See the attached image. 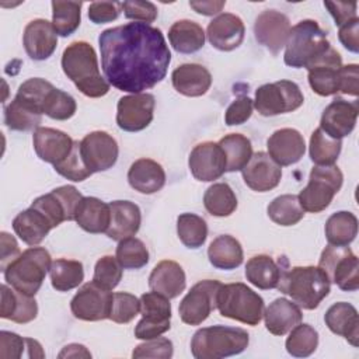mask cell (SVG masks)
<instances>
[{
  "instance_id": "cell-1",
  "label": "cell",
  "mask_w": 359,
  "mask_h": 359,
  "mask_svg": "<svg viewBox=\"0 0 359 359\" xmlns=\"http://www.w3.org/2000/svg\"><path fill=\"white\" fill-rule=\"evenodd\" d=\"M105 80L121 91L139 94L165 74L171 52L163 32L143 22L104 29L98 36Z\"/></svg>"
},
{
  "instance_id": "cell-2",
  "label": "cell",
  "mask_w": 359,
  "mask_h": 359,
  "mask_svg": "<svg viewBox=\"0 0 359 359\" xmlns=\"http://www.w3.org/2000/svg\"><path fill=\"white\" fill-rule=\"evenodd\" d=\"M62 69L86 97L98 98L109 91V83L100 73L97 53L86 41L67 45L62 55Z\"/></svg>"
},
{
  "instance_id": "cell-3",
  "label": "cell",
  "mask_w": 359,
  "mask_h": 359,
  "mask_svg": "<svg viewBox=\"0 0 359 359\" xmlns=\"http://www.w3.org/2000/svg\"><path fill=\"white\" fill-rule=\"evenodd\" d=\"M276 287L299 307L314 310L328 296L331 282L320 266H293L283 268Z\"/></svg>"
},
{
  "instance_id": "cell-4",
  "label": "cell",
  "mask_w": 359,
  "mask_h": 359,
  "mask_svg": "<svg viewBox=\"0 0 359 359\" xmlns=\"http://www.w3.org/2000/svg\"><path fill=\"white\" fill-rule=\"evenodd\" d=\"M330 46L327 32L320 28L317 21L302 20L289 31L283 60L290 67L307 69L321 57Z\"/></svg>"
},
{
  "instance_id": "cell-5",
  "label": "cell",
  "mask_w": 359,
  "mask_h": 359,
  "mask_svg": "<svg viewBox=\"0 0 359 359\" xmlns=\"http://www.w3.org/2000/svg\"><path fill=\"white\" fill-rule=\"evenodd\" d=\"M250 335L238 327L213 325L198 330L191 339L195 359H222L238 355L248 346Z\"/></svg>"
},
{
  "instance_id": "cell-6",
  "label": "cell",
  "mask_w": 359,
  "mask_h": 359,
  "mask_svg": "<svg viewBox=\"0 0 359 359\" xmlns=\"http://www.w3.org/2000/svg\"><path fill=\"white\" fill-rule=\"evenodd\" d=\"M50 265L49 251L43 247L34 245L22 251L6 266L3 271L4 279L15 290L28 296H35L50 269Z\"/></svg>"
},
{
  "instance_id": "cell-7",
  "label": "cell",
  "mask_w": 359,
  "mask_h": 359,
  "mask_svg": "<svg viewBox=\"0 0 359 359\" xmlns=\"http://www.w3.org/2000/svg\"><path fill=\"white\" fill-rule=\"evenodd\" d=\"M220 316L247 325H258L264 316V300L251 287L241 282L222 285L216 297Z\"/></svg>"
},
{
  "instance_id": "cell-8",
  "label": "cell",
  "mask_w": 359,
  "mask_h": 359,
  "mask_svg": "<svg viewBox=\"0 0 359 359\" xmlns=\"http://www.w3.org/2000/svg\"><path fill=\"white\" fill-rule=\"evenodd\" d=\"M344 182L342 171L335 165H314L309 175V184L297 195L304 212L320 213L330 206Z\"/></svg>"
},
{
  "instance_id": "cell-9",
  "label": "cell",
  "mask_w": 359,
  "mask_h": 359,
  "mask_svg": "<svg viewBox=\"0 0 359 359\" xmlns=\"http://www.w3.org/2000/svg\"><path fill=\"white\" fill-rule=\"evenodd\" d=\"M318 266L341 290H358L359 262L348 245H327L320 255Z\"/></svg>"
},
{
  "instance_id": "cell-10",
  "label": "cell",
  "mask_w": 359,
  "mask_h": 359,
  "mask_svg": "<svg viewBox=\"0 0 359 359\" xmlns=\"http://www.w3.org/2000/svg\"><path fill=\"white\" fill-rule=\"evenodd\" d=\"M303 101V93L294 81L279 80L257 88L254 107L262 116H273L297 109Z\"/></svg>"
},
{
  "instance_id": "cell-11",
  "label": "cell",
  "mask_w": 359,
  "mask_h": 359,
  "mask_svg": "<svg viewBox=\"0 0 359 359\" xmlns=\"http://www.w3.org/2000/svg\"><path fill=\"white\" fill-rule=\"evenodd\" d=\"M140 314L142 320L135 327V337L137 339L157 338L171 327L170 299L154 290L140 296Z\"/></svg>"
},
{
  "instance_id": "cell-12",
  "label": "cell",
  "mask_w": 359,
  "mask_h": 359,
  "mask_svg": "<svg viewBox=\"0 0 359 359\" xmlns=\"http://www.w3.org/2000/svg\"><path fill=\"white\" fill-rule=\"evenodd\" d=\"M222 283L205 279L195 283L180 303L178 313L182 323L189 325L202 324L216 309V297Z\"/></svg>"
},
{
  "instance_id": "cell-13",
  "label": "cell",
  "mask_w": 359,
  "mask_h": 359,
  "mask_svg": "<svg viewBox=\"0 0 359 359\" xmlns=\"http://www.w3.org/2000/svg\"><path fill=\"white\" fill-rule=\"evenodd\" d=\"M81 198L83 195L73 185H63L38 196L31 206L43 213L52 227H56L63 222L74 220V213Z\"/></svg>"
},
{
  "instance_id": "cell-14",
  "label": "cell",
  "mask_w": 359,
  "mask_h": 359,
  "mask_svg": "<svg viewBox=\"0 0 359 359\" xmlns=\"http://www.w3.org/2000/svg\"><path fill=\"white\" fill-rule=\"evenodd\" d=\"M156 98L149 93L129 94L119 98L116 105V123L125 132L146 129L154 115Z\"/></svg>"
},
{
  "instance_id": "cell-15",
  "label": "cell",
  "mask_w": 359,
  "mask_h": 359,
  "mask_svg": "<svg viewBox=\"0 0 359 359\" xmlns=\"http://www.w3.org/2000/svg\"><path fill=\"white\" fill-rule=\"evenodd\" d=\"M112 294L95 285L94 282L84 283L70 302L72 314L83 321H101L109 318Z\"/></svg>"
},
{
  "instance_id": "cell-16",
  "label": "cell",
  "mask_w": 359,
  "mask_h": 359,
  "mask_svg": "<svg viewBox=\"0 0 359 359\" xmlns=\"http://www.w3.org/2000/svg\"><path fill=\"white\" fill-rule=\"evenodd\" d=\"M81 157L91 172L112 168L118 160V143L104 130H94L80 140Z\"/></svg>"
},
{
  "instance_id": "cell-17",
  "label": "cell",
  "mask_w": 359,
  "mask_h": 359,
  "mask_svg": "<svg viewBox=\"0 0 359 359\" xmlns=\"http://www.w3.org/2000/svg\"><path fill=\"white\" fill-rule=\"evenodd\" d=\"M191 174L195 180L209 182L220 178L226 171V157L215 142H203L196 144L188 158Z\"/></svg>"
},
{
  "instance_id": "cell-18",
  "label": "cell",
  "mask_w": 359,
  "mask_h": 359,
  "mask_svg": "<svg viewBox=\"0 0 359 359\" xmlns=\"http://www.w3.org/2000/svg\"><path fill=\"white\" fill-rule=\"evenodd\" d=\"M289 18L276 10H264L254 24L255 39L276 55L285 45L290 31Z\"/></svg>"
},
{
  "instance_id": "cell-19",
  "label": "cell",
  "mask_w": 359,
  "mask_h": 359,
  "mask_svg": "<svg viewBox=\"0 0 359 359\" xmlns=\"http://www.w3.org/2000/svg\"><path fill=\"white\" fill-rule=\"evenodd\" d=\"M358 114L359 105L356 101L351 102L337 97L323 111L320 119V129L334 139H342L353 130Z\"/></svg>"
},
{
  "instance_id": "cell-20",
  "label": "cell",
  "mask_w": 359,
  "mask_h": 359,
  "mask_svg": "<svg viewBox=\"0 0 359 359\" xmlns=\"http://www.w3.org/2000/svg\"><path fill=\"white\" fill-rule=\"evenodd\" d=\"M342 66L341 55L330 46V49L307 67L309 84L311 90L321 95L328 97L338 93V70Z\"/></svg>"
},
{
  "instance_id": "cell-21",
  "label": "cell",
  "mask_w": 359,
  "mask_h": 359,
  "mask_svg": "<svg viewBox=\"0 0 359 359\" xmlns=\"http://www.w3.org/2000/svg\"><path fill=\"white\" fill-rule=\"evenodd\" d=\"M243 180L248 188L257 192H266L278 187L282 178V168L268 153L257 151L241 170Z\"/></svg>"
},
{
  "instance_id": "cell-22",
  "label": "cell",
  "mask_w": 359,
  "mask_h": 359,
  "mask_svg": "<svg viewBox=\"0 0 359 359\" xmlns=\"http://www.w3.org/2000/svg\"><path fill=\"white\" fill-rule=\"evenodd\" d=\"M22 45L32 60H45L52 56L57 46V34L50 21L36 18L24 28Z\"/></svg>"
},
{
  "instance_id": "cell-23",
  "label": "cell",
  "mask_w": 359,
  "mask_h": 359,
  "mask_svg": "<svg viewBox=\"0 0 359 359\" xmlns=\"http://www.w3.org/2000/svg\"><path fill=\"white\" fill-rule=\"evenodd\" d=\"M32 143L36 156L42 161L56 165L70 154L74 140L59 129L39 126L34 130Z\"/></svg>"
},
{
  "instance_id": "cell-24",
  "label": "cell",
  "mask_w": 359,
  "mask_h": 359,
  "mask_svg": "<svg viewBox=\"0 0 359 359\" xmlns=\"http://www.w3.org/2000/svg\"><path fill=\"white\" fill-rule=\"evenodd\" d=\"M245 27L243 20L231 13H223L215 17L206 29L210 45L219 50L230 52L244 41Z\"/></svg>"
},
{
  "instance_id": "cell-25",
  "label": "cell",
  "mask_w": 359,
  "mask_h": 359,
  "mask_svg": "<svg viewBox=\"0 0 359 359\" xmlns=\"http://www.w3.org/2000/svg\"><path fill=\"white\" fill-rule=\"evenodd\" d=\"M268 154L278 165L296 164L306 151L303 135L292 128L275 130L266 140Z\"/></svg>"
},
{
  "instance_id": "cell-26",
  "label": "cell",
  "mask_w": 359,
  "mask_h": 359,
  "mask_svg": "<svg viewBox=\"0 0 359 359\" xmlns=\"http://www.w3.org/2000/svg\"><path fill=\"white\" fill-rule=\"evenodd\" d=\"M111 220L107 236L115 241L135 236L142 223L140 209L130 201H114L109 203Z\"/></svg>"
},
{
  "instance_id": "cell-27",
  "label": "cell",
  "mask_w": 359,
  "mask_h": 359,
  "mask_svg": "<svg viewBox=\"0 0 359 359\" xmlns=\"http://www.w3.org/2000/svg\"><path fill=\"white\" fill-rule=\"evenodd\" d=\"M172 87L182 95L201 97L208 93L212 84L210 72L198 63H184L171 73Z\"/></svg>"
},
{
  "instance_id": "cell-28",
  "label": "cell",
  "mask_w": 359,
  "mask_h": 359,
  "mask_svg": "<svg viewBox=\"0 0 359 359\" xmlns=\"http://www.w3.org/2000/svg\"><path fill=\"white\" fill-rule=\"evenodd\" d=\"M187 285V278L182 266L171 259L160 261L149 276V286L151 290L174 299L180 296Z\"/></svg>"
},
{
  "instance_id": "cell-29",
  "label": "cell",
  "mask_w": 359,
  "mask_h": 359,
  "mask_svg": "<svg viewBox=\"0 0 359 359\" xmlns=\"http://www.w3.org/2000/svg\"><path fill=\"white\" fill-rule=\"evenodd\" d=\"M324 321L331 332L344 337L353 346L359 345V316L351 303H334L325 311Z\"/></svg>"
},
{
  "instance_id": "cell-30",
  "label": "cell",
  "mask_w": 359,
  "mask_h": 359,
  "mask_svg": "<svg viewBox=\"0 0 359 359\" xmlns=\"http://www.w3.org/2000/svg\"><path fill=\"white\" fill-rule=\"evenodd\" d=\"M262 317L265 320L266 330L273 335L282 337L302 321L303 314L294 302L279 297L269 303V306L264 310Z\"/></svg>"
},
{
  "instance_id": "cell-31",
  "label": "cell",
  "mask_w": 359,
  "mask_h": 359,
  "mask_svg": "<svg viewBox=\"0 0 359 359\" xmlns=\"http://www.w3.org/2000/svg\"><path fill=\"white\" fill-rule=\"evenodd\" d=\"M128 182L135 191L151 195L164 187L165 172L157 161L151 158H139L129 167Z\"/></svg>"
},
{
  "instance_id": "cell-32",
  "label": "cell",
  "mask_w": 359,
  "mask_h": 359,
  "mask_svg": "<svg viewBox=\"0 0 359 359\" xmlns=\"http://www.w3.org/2000/svg\"><path fill=\"white\" fill-rule=\"evenodd\" d=\"M38 314V304L34 296L24 294L13 286L1 285V310L0 317L18 324L32 321Z\"/></svg>"
},
{
  "instance_id": "cell-33",
  "label": "cell",
  "mask_w": 359,
  "mask_h": 359,
  "mask_svg": "<svg viewBox=\"0 0 359 359\" xmlns=\"http://www.w3.org/2000/svg\"><path fill=\"white\" fill-rule=\"evenodd\" d=\"M74 220L87 233H105L111 220L109 203L95 196H83L76 209Z\"/></svg>"
},
{
  "instance_id": "cell-34",
  "label": "cell",
  "mask_w": 359,
  "mask_h": 359,
  "mask_svg": "<svg viewBox=\"0 0 359 359\" xmlns=\"http://www.w3.org/2000/svg\"><path fill=\"white\" fill-rule=\"evenodd\" d=\"M13 229L25 244L34 247L38 245L53 227L43 213L29 206L14 217Z\"/></svg>"
},
{
  "instance_id": "cell-35",
  "label": "cell",
  "mask_w": 359,
  "mask_h": 359,
  "mask_svg": "<svg viewBox=\"0 0 359 359\" xmlns=\"http://www.w3.org/2000/svg\"><path fill=\"white\" fill-rule=\"evenodd\" d=\"M42 111L28 100L15 94L14 100L4 107V123L11 130H31L39 128Z\"/></svg>"
},
{
  "instance_id": "cell-36",
  "label": "cell",
  "mask_w": 359,
  "mask_h": 359,
  "mask_svg": "<svg viewBox=\"0 0 359 359\" xmlns=\"http://www.w3.org/2000/svg\"><path fill=\"white\" fill-rule=\"evenodd\" d=\"M283 266L278 265L272 257L259 254L247 261L245 278L250 283L262 290L275 289L279 283Z\"/></svg>"
},
{
  "instance_id": "cell-37",
  "label": "cell",
  "mask_w": 359,
  "mask_h": 359,
  "mask_svg": "<svg viewBox=\"0 0 359 359\" xmlns=\"http://www.w3.org/2000/svg\"><path fill=\"white\" fill-rule=\"evenodd\" d=\"M208 258L215 268L230 271L241 265L244 252L237 238L229 234H223L210 243L208 248Z\"/></svg>"
},
{
  "instance_id": "cell-38",
  "label": "cell",
  "mask_w": 359,
  "mask_h": 359,
  "mask_svg": "<svg viewBox=\"0 0 359 359\" xmlns=\"http://www.w3.org/2000/svg\"><path fill=\"white\" fill-rule=\"evenodd\" d=\"M168 41L177 52L194 53L205 45V31L192 20H178L168 29Z\"/></svg>"
},
{
  "instance_id": "cell-39",
  "label": "cell",
  "mask_w": 359,
  "mask_h": 359,
  "mask_svg": "<svg viewBox=\"0 0 359 359\" xmlns=\"http://www.w3.org/2000/svg\"><path fill=\"white\" fill-rule=\"evenodd\" d=\"M226 157V171H241L252 156V146L247 136L241 133H230L219 140Z\"/></svg>"
},
{
  "instance_id": "cell-40",
  "label": "cell",
  "mask_w": 359,
  "mask_h": 359,
  "mask_svg": "<svg viewBox=\"0 0 359 359\" xmlns=\"http://www.w3.org/2000/svg\"><path fill=\"white\" fill-rule=\"evenodd\" d=\"M358 234V219L352 212L332 213L325 222V237L331 245H349Z\"/></svg>"
},
{
  "instance_id": "cell-41",
  "label": "cell",
  "mask_w": 359,
  "mask_h": 359,
  "mask_svg": "<svg viewBox=\"0 0 359 359\" xmlns=\"http://www.w3.org/2000/svg\"><path fill=\"white\" fill-rule=\"evenodd\" d=\"M49 276L53 289H56L57 292H69L83 282V264L76 259L59 258L52 262Z\"/></svg>"
},
{
  "instance_id": "cell-42",
  "label": "cell",
  "mask_w": 359,
  "mask_h": 359,
  "mask_svg": "<svg viewBox=\"0 0 359 359\" xmlns=\"http://www.w3.org/2000/svg\"><path fill=\"white\" fill-rule=\"evenodd\" d=\"M52 6V25L57 35L69 36L79 27L81 21V1H62L53 0Z\"/></svg>"
},
{
  "instance_id": "cell-43",
  "label": "cell",
  "mask_w": 359,
  "mask_h": 359,
  "mask_svg": "<svg viewBox=\"0 0 359 359\" xmlns=\"http://www.w3.org/2000/svg\"><path fill=\"white\" fill-rule=\"evenodd\" d=\"M203 205L212 216L226 217L237 209V198L229 184L217 182L205 191Z\"/></svg>"
},
{
  "instance_id": "cell-44",
  "label": "cell",
  "mask_w": 359,
  "mask_h": 359,
  "mask_svg": "<svg viewBox=\"0 0 359 359\" xmlns=\"http://www.w3.org/2000/svg\"><path fill=\"white\" fill-rule=\"evenodd\" d=\"M342 149L341 139H334L317 128L310 136L309 153L316 165H331L337 161Z\"/></svg>"
},
{
  "instance_id": "cell-45",
  "label": "cell",
  "mask_w": 359,
  "mask_h": 359,
  "mask_svg": "<svg viewBox=\"0 0 359 359\" xmlns=\"http://www.w3.org/2000/svg\"><path fill=\"white\" fill-rule=\"evenodd\" d=\"M266 212L269 219L279 226H293L299 223L304 216V210L300 206L299 198L293 194L276 196L268 205Z\"/></svg>"
},
{
  "instance_id": "cell-46",
  "label": "cell",
  "mask_w": 359,
  "mask_h": 359,
  "mask_svg": "<svg viewBox=\"0 0 359 359\" xmlns=\"http://www.w3.org/2000/svg\"><path fill=\"white\" fill-rule=\"evenodd\" d=\"M177 234L185 247L199 248L206 241L208 224L195 213H181L177 219Z\"/></svg>"
},
{
  "instance_id": "cell-47",
  "label": "cell",
  "mask_w": 359,
  "mask_h": 359,
  "mask_svg": "<svg viewBox=\"0 0 359 359\" xmlns=\"http://www.w3.org/2000/svg\"><path fill=\"white\" fill-rule=\"evenodd\" d=\"M285 346L289 355L296 358L310 356L318 345V332L310 324H297L289 331Z\"/></svg>"
},
{
  "instance_id": "cell-48",
  "label": "cell",
  "mask_w": 359,
  "mask_h": 359,
  "mask_svg": "<svg viewBox=\"0 0 359 359\" xmlns=\"http://www.w3.org/2000/svg\"><path fill=\"white\" fill-rule=\"evenodd\" d=\"M115 257L123 269H140L149 262V250L142 240L132 236L118 243Z\"/></svg>"
},
{
  "instance_id": "cell-49",
  "label": "cell",
  "mask_w": 359,
  "mask_h": 359,
  "mask_svg": "<svg viewBox=\"0 0 359 359\" xmlns=\"http://www.w3.org/2000/svg\"><path fill=\"white\" fill-rule=\"evenodd\" d=\"M76 100L56 87H53L43 102V114L56 121H66L76 114Z\"/></svg>"
},
{
  "instance_id": "cell-50",
  "label": "cell",
  "mask_w": 359,
  "mask_h": 359,
  "mask_svg": "<svg viewBox=\"0 0 359 359\" xmlns=\"http://www.w3.org/2000/svg\"><path fill=\"white\" fill-rule=\"evenodd\" d=\"M122 279V265L112 255L101 257L94 266L93 282L105 290H112Z\"/></svg>"
},
{
  "instance_id": "cell-51",
  "label": "cell",
  "mask_w": 359,
  "mask_h": 359,
  "mask_svg": "<svg viewBox=\"0 0 359 359\" xmlns=\"http://www.w3.org/2000/svg\"><path fill=\"white\" fill-rule=\"evenodd\" d=\"M53 168L57 174H60L62 177L70 180V181H74V182H81L93 174L87 168V165L81 157L80 142H77V140H74L70 154L63 161L53 165Z\"/></svg>"
},
{
  "instance_id": "cell-52",
  "label": "cell",
  "mask_w": 359,
  "mask_h": 359,
  "mask_svg": "<svg viewBox=\"0 0 359 359\" xmlns=\"http://www.w3.org/2000/svg\"><path fill=\"white\" fill-rule=\"evenodd\" d=\"M140 313V299L128 292H116L112 294V306L109 320L116 324H126Z\"/></svg>"
},
{
  "instance_id": "cell-53",
  "label": "cell",
  "mask_w": 359,
  "mask_h": 359,
  "mask_svg": "<svg viewBox=\"0 0 359 359\" xmlns=\"http://www.w3.org/2000/svg\"><path fill=\"white\" fill-rule=\"evenodd\" d=\"M171 356H172V342L164 337L147 339L146 342L137 345L132 352V358H136V359L137 358L168 359Z\"/></svg>"
},
{
  "instance_id": "cell-54",
  "label": "cell",
  "mask_w": 359,
  "mask_h": 359,
  "mask_svg": "<svg viewBox=\"0 0 359 359\" xmlns=\"http://www.w3.org/2000/svg\"><path fill=\"white\" fill-rule=\"evenodd\" d=\"M123 14L128 20H135L136 22L149 24L157 18V7L151 1L142 0H128L121 3Z\"/></svg>"
},
{
  "instance_id": "cell-55",
  "label": "cell",
  "mask_w": 359,
  "mask_h": 359,
  "mask_svg": "<svg viewBox=\"0 0 359 359\" xmlns=\"http://www.w3.org/2000/svg\"><path fill=\"white\" fill-rule=\"evenodd\" d=\"M121 11L119 1H94L88 6V18L94 24H104L116 20Z\"/></svg>"
},
{
  "instance_id": "cell-56",
  "label": "cell",
  "mask_w": 359,
  "mask_h": 359,
  "mask_svg": "<svg viewBox=\"0 0 359 359\" xmlns=\"http://www.w3.org/2000/svg\"><path fill=\"white\" fill-rule=\"evenodd\" d=\"M254 101L250 97H240L234 100L226 109L224 114V122L229 126L233 125H241L247 122L252 114Z\"/></svg>"
},
{
  "instance_id": "cell-57",
  "label": "cell",
  "mask_w": 359,
  "mask_h": 359,
  "mask_svg": "<svg viewBox=\"0 0 359 359\" xmlns=\"http://www.w3.org/2000/svg\"><path fill=\"white\" fill-rule=\"evenodd\" d=\"M24 348H27V339L15 332L0 331V358L1 359H18L22 356Z\"/></svg>"
},
{
  "instance_id": "cell-58",
  "label": "cell",
  "mask_w": 359,
  "mask_h": 359,
  "mask_svg": "<svg viewBox=\"0 0 359 359\" xmlns=\"http://www.w3.org/2000/svg\"><path fill=\"white\" fill-rule=\"evenodd\" d=\"M338 93L356 97L359 93V66L345 65L338 70Z\"/></svg>"
},
{
  "instance_id": "cell-59",
  "label": "cell",
  "mask_w": 359,
  "mask_h": 359,
  "mask_svg": "<svg viewBox=\"0 0 359 359\" xmlns=\"http://www.w3.org/2000/svg\"><path fill=\"white\" fill-rule=\"evenodd\" d=\"M324 7H327V10L330 11V14L335 21V25L338 27L358 17L356 1H324Z\"/></svg>"
},
{
  "instance_id": "cell-60",
  "label": "cell",
  "mask_w": 359,
  "mask_h": 359,
  "mask_svg": "<svg viewBox=\"0 0 359 359\" xmlns=\"http://www.w3.org/2000/svg\"><path fill=\"white\" fill-rule=\"evenodd\" d=\"M339 42L344 45L345 49L349 52L358 53L359 52V18H353L344 25L339 27L338 31Z\"/></svg>"
},
{
  "instance_id": "cell-61",
  "label": "cell",
  "mask_w": 359,
  "mask_h": 359,
  "mask_svg": "<svg viewBox=\"0 0 359 359\" xmlns=\"http://www.w3.org/2000/svg\"><path fill=\"white\" fill-rule=\"evenodd\" d=\"M0 266L1 271H4L6 266L13 262L21 252L17 240L7 231L0 233Z\"/></svg>"
},
{
  "instance_id": "cell-62",
  "label": "cell",
  "mask_w": 359,
  "mask_h": 359,
  "mask_svg": "<svg viewBox=\"0 0 359 359\" xmlns=\"http://www.w3.org/2000/svg\"><path fill=\"white\" fill-rule=\"evenodd\" d=\"M189 6L198 14L215 15L223 10V7L226 6V1L224 0H198V1L191 0Z\"/></svg>"
},
{
  "instance_id": "cell-63",
  "label": "cell",
  "mask_w": 359,
  "mask_h": 359,
  "mask_svg": "<svg viewBox=\"0 0 359 359\" xmlns=\"http://www.w3.org/2000/svg\"><path fill=\"white\" fill-rule=\"evenodd\" d=\"M59 358H91V353L86 349L84 345L69 344L62 349Z\"/></svg>"
},
{
  "instance_id": "cell-64",
  "label": "cell",
  "mask_w": 359,
  "mask_h": 359,
  "mask_svg": "<svg viewBox=\"0 0 359 359\" xmlns=\"http://www.w3.org/2000/svg\"><path fill=\"white\" fill-rule=\"evenodd\" d=\"M27 346H28V356L29 358H43L45 353L42 351V346L38 341L35 339H31V338H27Z\"/></svg>"
}]
</instances>
